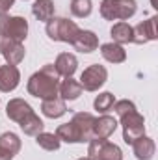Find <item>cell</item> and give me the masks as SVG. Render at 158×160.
<instances>
[{
  "mask_svg": "<svg viewBox=\"0 0 158 160\" xmlns=\"http://www.w3.org/2000/svg\"><path fill=\"white\" fill-rule=\"evenodd\" d=\"M99 11L104 21H128L136 15L138 4L136 0H102Z\"/></svg>",
  "mask_w": 158,
  "mask_h": 160,
  "instance_id": "3957f363",
  "label": "cell"
},
{
  "mask_svg": "<svg viewBox=\"0 0 158 160\" xmlns=\"http://www.w3.org/2000/svg\"><path fill=\"white\" fill-rule=\"evenodd\" d=\"M21 145H22L21 143V138L15 132H4V134H0V147L11 151L13 155H17L21 151Z\"/></svg>",
  "mask_w": 158,
  "mask_h": 160,
  "instance_id": "484cf974",
  "label": "cell"
},
{
  "mask_svg": "<svg viewBox=\"0 0 158 160\" xmlns=\"http://www.w3.org/2000/svg\"><path fill=\"white\" fill-rule=\"evenodd\" d=\"M52 65H54V69H56V73L60 77L69 78V77H73L77 73L78 60H77V56L73 52H62V54H58V58H56V62Z\"/></svg>",
  "mask_w": 158,
  "mask_h": 160,
  "instance_id": "4fadbf2b",
  "label": "cell"
},
{
  "mask_svg": "<svg viewBox=\"0 0 158 160\" xmlns=\"http://www.w3.org/2000/svg\"><path fill=\"white\" fill-rule=\"evenodd\" d=\"M21 127V130L26 134V136H37L39 132H43V128H45V123H43V119H41L37 114H34L30 119H26L24 123H21L19 125Z\"/></svg>",
  "mask_w": 158,
  "mask_h": 160,
  "instance_id": "cb8c5ba5",
  "label": "cell"
},
{
  "mask_svg": "<svg viewBox=\"0 0 158 160\" xmlns=\"http://www.w3.org/2000/svg\"><path fill=\"white\" fill-rule=\"evenodd\" d=\"M54 2L52 0H34L32 4V15L41 21V22H47L54 17Z\"/></svg>",
  "mask_w": 158,
  "mask_h": 160,
  "instance_id": "44dd1931",
  "label": "cell"
},
{
  "mask_svg": "<svg viewBox=\"0 0 158 160\" xmlns=\"http://www.w3.org/2000/svg\"><path fill=\"white\" fill-rule=\"evenodd\" d=\"M87 158L91 160H123L121 147L108 142V140H99L93 138L87 142Z\"/></svg>",
  "mask_w": 158,
  "mask_h": 160,
  "instance_id": "52a82bcc",
  "label": "cell"
},
{
  "mask_svg": "<svg viewBox=\"0 0 158 160\" xmlns=\"http://www.w3.org/2000/svg\"><path fill=\"white\" fill-rule=\"evenodd\" d=\"M117 118L121 121V127H123V140H125V143L132 145L140 136L145 134V119L138 112V108H132V110L121 114Z\"/></svg>",
  "mask_w": 158,
  "mask_h": 160,
  "instance_id": "5b68a950",
  "label": "cell"
},
{
  "mask_svg": "<svg viewBox=\"0 0 158 160\" xmlns=\"http://www.w3.org/2000/svg\"><path fill=\"white\" fill-rule=\"evenodd\" d=\"M36 143L39 145L41 149H45V151H58L60 145H62L60 138L54 132H45V130L36 136Z\"/></svg>",
  "mask_w": 158,
  "mask_h": 160,
  "instance_id": "7402d4cb",
  "label": "cell"
},
{
  "mask_svg": "<svg viewBox=\"0 0 158 160\" xmlns=\"http://www.w3.org/2000/svg\"><path fill=\"white\" fill-rule=\"evenodd\" d=\"M21 82V71L17 65H0V91L2 93H9L13 89H17Z\"/></svg>",
  "mask_w": 158,
  "mask_h": 160,
  "instance_id": "7c38bea8",
  "label": "cell"
},
{
  "mask_svg": "<svg viewBox=\"0 0 158 160\" xmlns=\"http://www.w3.org/2000/svg\"><path fill=\"white\" fill-rule=\"evenodd\" d=\"M77 160H91V158H87V157H82V158H77Z\"/></svg>",
  "mask_w": 158,
  "mask_h": 160,
  "instance_id": "f1b7e54d",
  "label": "cell"
},
{
  "mask_svg": "<svg viewBox=\"0 0 158 160\" xmlns=\"http://www.w3.org/2000/svg\"><path fill=\"white\" fill-rule=\"evenodd\" d=\"M101 54L110 63H123L126 60V50L123 48V45H117L114 41L101 45Z\"/></svg>",
  "mask_w": 158,
  "mask_h": 160,
  "instance_id": "ac0fdd59",
  "label": "cell"
},
{
  "mask_svg": "<svg viewBox=\"0 0 158 160\" xmlns=\"http://www.w3.org/2000/svg\"><path fill=\"white\" fill-rule=\"evenodd\" d=\"M117 119L108 116V114H102L101 118H95V127H93V138H99V140H108L116 128H117Z\"/></svg>",
  "mask_w": 158,
  "mask_h": 160,
  "instance_id": "5bb4252c",
  "label": "cell"
},
{
  "mask_svg": "<svg viewBox=\"0 0 158 160\" xmlns=\"http://www.w3.org/2000/svg\"><path fill=\"white\" fill-rule=\"evenodd\" d=\"M110 36H112V41L117 43V45L132 43V26H130L126 21H119V22H116V24L112 26Z\"/></svg>",
  "mask_w": 158,
  "mask_h": 160,
  "instance_id": "ffe728a7",
  "label": "cell"
},
{
  "mask_svg": "<svg viewBox=\"0 0 158 160\" xmlns=\"http://www.w3.org/2000/svg\"><path fill=\"white\" fill-rule=\"evenodd\" d=\"M45 30H47L48 39L58 41V43H73L80 32L78 24L65 17H52L50 21H47Z\"/></svg>",
  "mask_w": 158,
  "mask_h": 160,
  "instance_id": "277c9868",
  "label": "cell"
},
{
  "mask_svg": "<svg viewBox=\"0 0 158 160\" xmlns=\"http://www.w3.org/2000/svg\"><path fill=\"white\" fill-rule=\"evenodd\" d=\"M34 114H36V112H34V108H32L24 99L15 97V99H9V101H7V104H6V116H7L11 121L19 123V125H21V123H24L26 119H30Z\"/></svg>",
  "mask_w": 158,
  "mask_h": 160,
  "instance_id": "30bf717a",
  "label": "cell"
},
{
  "mask_svg": "<svg viewBox=\"0 0 158 160\" xmlns=\"http://www.w3.org/2000/svg\"><path fill=\"white\" fill-rule=\"evenodd\" d=\"M0 38L22 43L28 38V21L19 15L0 17Z\"/></svg>",
  "mask_w": 158,
  "mask_h": 160,
  "instance_id": "8992f818",
  "label": "cell"
},
{
  "mask_svg": "<svg viewBox=\"0 0 158 160\" xmlns=\"http://www.w3.org/2000/svg\"><path fill=\"white\" fill-rule=\"evenodd\" d=\"M93 11V2L91 0H71V13L77 19H86Z\"/></svg>",
  "mask_w": 158,
  "mask_h": 160,
  "instance_id": "d4e9b609",
  "label": "cell"
},
{
  "mask_svg": "<svg viewBox=\"0 0 158 160\" xmlns=\"http://www.w3.org/2000/svg\"><path fill=\"white\" fill-rule=\"evenodd\" d=\"M13 153L11 151H7V149H4V147H0V160H13Z\"/></svg>",
  "mask_w": 158,
  "mask_h": 160,
  "instance_id": "83f0119b",
  "label": "cell"
},
{
  "mask_svg": "<svg viewBox=\"0 0 158 160\" xmlns=\"http://www.w3.org/2000/svg\"><path fill=\"white\" fill-rule=\"evenodd\" d=\"M108 80V69L104 65L93 63L89 67H86L80 75V86L86 91H99V88H102Z\"/></svg>",
  "mask_w": 158,
  "mask_h": 160,
  "instance_id": "ba28073f",
  "label": "cell"
},
{
  "mask_svg": "<svg viewBox=\"0 0 158 160\" xmlns=\"http://www.w3.org/2000/svg\"><path fill=\"white\" fill-rule=\"evenodd\" d=\"M78 52L84 54H89V52H95L99 48V36L91 30H80L78 36L75 38V41L71 43Z\"/></svg>",
  "mask_w": 158,
  "mask_h": 160,
  "instance_id": "9a60e30c",
  "label": "cell"
},
{
  "mask_svg": "<svg viewBox=\"0 0 158 160\" xmlns=\"http://www.w3.org/2000/svg\"><path fill=\"white\" fill-rule=\"evenodd\" d=\"M93 127H95V116L89 112H77L69 123H63L56 128V136L60 142L65 143H86L93 140Z\"/></svg>",
  "mask_w": 158,
  "mask_h": 160,
  "instance_id": "6da1fadb",
  "label": "cell"
},
{
  "mask_svg": "<svg viewBox=\"0 0 158 160\" xmlns=\"http://www.w3.org/2000/svg\"><path fill=\"white\" fill-rule=\"evenodd\" d=\"M156 21L158 17L153 15L147 21L138 22L136 26H132V43L136 45H145L149 41H156L158 39V30H156Z\"/></svg>",
  "mask_w": 158,
  "mask_h": 160,
  "instance_id": "9c48e42d",
  "label": "cell"
},
{
  "mask_svg": "<svg viewBox=\"0 0 158 160\" xmlns=\"http://www.w3.org/2000/svg\"><path fill=\"white\" fill-rule=\"evenodd\" d=\"M41 112L45 118L48 119H58L62 116H65L67 112V104L62 97H54V99H45L41 102Z\"/></svg>",
  "mask_w": 158,
  "mask_h": 160,
  "instance_id": "e0dca14e",
  "label": "cell"
},
{
  "mask_svg": "<svg viewBox=\"0 0 158 160\" xmlns=\"http://www.w3.org/2000/svg\"><path fill=\"white\" fill-rule=\"evenodd\" d=\"M114 102H116L114 93H110V91H102V93H99V95L95 97V101H93V108H95L99 114H106V112L112 110Z\"/></svg>",
  "mask_w": 158,
  "mask_h": 160,
  "instance_id": "603a6c76",
  "label": "cell"
},
{
  "mask_svg": "<svg viewBox=\"0 0 158 160\" xmlns=\"http://www.w3.org/2000/svg\"><path fill=\"white\" fill-rule=\"evenodd\" d=\"M132 151H134V157L138 160H153L155 151H156L155 140L143 134V136H140V138L132 143Z\"/></svg>",
  "mask_w": 158,
  "mask_h": 160,
  "instance_id": "2e32d148",
  "label": "cell"
},
{
  "mask_svg": "<svg viewBox=\"0 0 158 160\" xmlns=\"http://www.w3.org/2000/svg\"><path fill=\"white\" fill-rule=\"evenodd\" d=\"M13 4H15V0H0V17L7 15L9 9L13 8Z\"/></svg>",
  "mask_w": 158,
  "mask_h": 160,
  "instance_id": "4316f807",
  "label": "cell"
},
{
  "mask_svg": "<svg viewBox=\"0 0 158 160\" xmlns=\"http://www.w3.org/2000/svg\"><path fill=\"white\" fill-rule=\"evenodd\" d=\"M58 89H60V75L56 73L52 63H47L39 71H36L26 84V91L41 101L58 97Z\"/></svg>",
  "mask_w": 158,
  "mask_h": 160,
  "instance_id": "7a4b0ae2",
  "label": "cell"
},
{
  "mask_svg": "<svg viewBox=\"0 0 158 160\" xmlns=\"http://www.w3.org/2000/svg\"><path fill=\"white\" fill-rule=\"evenodd\" d=\"M0 54L4 56L6 63H9V65H19V63L24 60L26 48H24V45L19 43V41H11V39L0 38Z\"/></svg>",
  "mask_w": 158,
  "mask_h": 160,
  "instance_id": "8fae6325",
  "label": "cell"
},
{
  "mask_svg": "<svg viewBox=\"0 0 158 160\" xmlns=\"http://www.w3.org/2000/svg\"><path fill=\"white\" fill-rule=\"evenodd\" d=\"M58 95H60L63 101H77L80 95H82V86H80L78 80H75L73 77H69V78H65V80L60 82Z\"/></svg>",
  "mask_w": 158,
  "mask_h": 160,
  "instance_id": "d6986e66",
  "label": "cell"
}]
</instances>
